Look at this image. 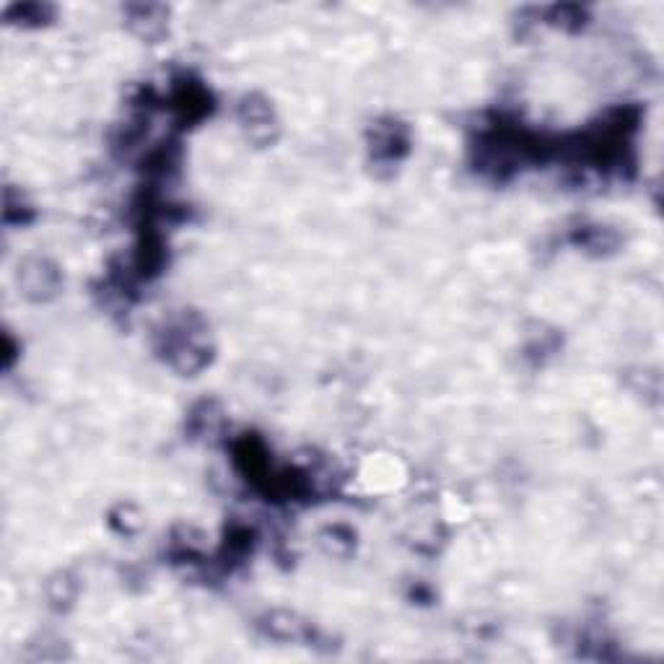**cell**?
Segmentation results:
<instances>
[{
	"instance_id": "4",
	"label": "cell",
	"mask_w": 664,
	"mask_h": 664,
	"mask_svg": "<svg viewBox=\"0 0 664 664\" xmlns=\"http://www.w3.org/2000/svg\"><path fill=\"white\" fill-rule=\"evenodd\" d=\"M408 151V133L400 122H379L371 133V156L377 161H397Z\"/></svg>"
},
{
	"instance_id": "5",
	"label": "cell",
	"mask_w": 664,
	"mask_h": 664,
	"mask_svg": "<svg viewBox=\"0 0 664 664\" xmlns=\"http://www.w3.org/2000/svg\"><path fill=\"white\" fill-rule=\"evenodd\" d=\"M262 631L268 633L270 639L278 641H301L307 639V623L294 613H286V610H278V613L265 615L262 620Z\"/></svg>"
},
{
	"instance_id": "2",
	"label": "cell",
	"mask_w": 664,
	"mask_h": 664,
	"mask_svg": "<svg viewBox=\"0 0 664 664\" xmlns=\"http://www.w3.org/2000/svg\"><path fill=\"white\" fill-rule=\"evenodd\" d=\"M237 115L247 138L255 141L257 146H270L278 138V117H275L268 99H262L260 94L244 96L242 102H239Z\"/></svg>"
},
{
	"instance_id": "3",
	"label": "cell",
	"mask_w": 664,
	"mask_h": 664,
	"mask_svg": "<svg viewBox=\"0 0 664 664\" xmlns=\"http://www.w3.org/2000/svg\"><path fill=\"white\" fill-rule=\"evenodd\" d=\"M21 294L32 301H47L58 294L60 273L47 260H26L19 273Z\"/></svg>"
},
{
	"instance_id": "6",
	"label": "cell",
	"mask_w": 664,
	"mask_h": 664,
	"mask_svg": "<svg viewBox=\"0 0 664 664\" xmlns=\"http://www.w3.org/2000/svg\"><path fill=\"white\" fill-rule=\"evenodd\" d=\"M130 26L146 39H159L166 29V11L161 6H133Z\"/></svg>"
},
{
	"instance_id": "7",
	"label": "cell",
	"mask_w": 664,
	"mask_h": 664,
	"mask_svg": "<svg viewBox=\"0 0 664 664\" xmlns=\"http://www.w3.org/2000/svg\"><path fill=\"white\" fill-rule=\"evenodd\" d=\"M50 600L55 607H68L73 600H76V581L71 579L68 574H58L55 579L50 581Z\"/></svg>"
},
{
	"instance_id": "1",
	"label": "cell",
	"mask_w": 664,
	"mask_h": 664,
	"mask_svg": "<svg viewBox=\"0 0 664 664\" xmlns=\"http://www.w3.org/2000/svg\"><path fill=\"white\" fill-rule=\"evenodd\" d=\"M211 340L208 332L200 322H179V325L169 327L164 332V343H161V353L169 361L172 369L179 374H195V371L205 369L211 361Z\"/></svg>"
}]
</instances>
